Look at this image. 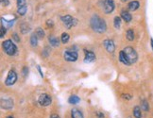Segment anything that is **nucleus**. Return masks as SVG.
Instances as JSON below:
<instances>
[{"label":"nucleus","mask_w":153,"mask_h":118,"mask_svg":"<svg viewBox=\"0 0 153 118\" xmlns=\"http://www.w3.org/2000/svg\"><path fill=\"white\" fill-rule=\"evenodd\" d=\"M48 41H49V44L54 46V47H57V46H59V41L57 37H55V36H49L48 37Z\"/></svg>","instance_id":"16"},{"label":"nucleus","mask_w":153,"mask_h":118,"mask_svg":"<svg viewBox=\"0 0 153 118\" xmlns=\"http://www.w3.org/2000/svg\"><path fill=\"white\" fill-rule=\"evenodd\" d=\"M38 102H39V104L41 105V106L47 107L51 104V102H52V98H51V96L47 94H42L39 96Z\"/></svg>","instance_id":"4"},{"label":"nucleus","mask_w":153,"mask_h":118,"mask_svg":"<svg viewBox=\"0 0 153 118\" xmlns=\"http://www.w3.org/2000/svg\"><path fill=\"white\" fill-rule=\"evenodd\" d=\"M50 118H59V116L58 114H56V113H53V114H51Z\"/></svg>","instance_id":"37"},{"label":"nucleus","mask_w":153,"mask_h":118,"mask_svg":"<svg viewBox=\"0 0 153 118\" xmlns=\"http://www.w3.org/2000/svg\"><path fill=\"white\" fill-rule=\"evenodd\" d=\"M25 6V0H17V7L21 8Z\"/></svg>","instance_id":"28"},{"label":"nucleus","mask_w":153,"mask_h":118,"mask_svg":"<svg viewBox=\"0 0 153 118\" xmlns=\"http://www.w3.org/2000/svg\"><path fill=\"white\" fill-rule=\"evenodd\" d=\"M114 1L113 0H105L104 1V4H103V11L105 13H112L114 10Z\"/></svg>","instance_id":"8"},{"label":"nucleus","mask_w":153,"mask_h":118,"mask_svg":"<svg viewBox=\"0 0 153 118\" xmlns=\"http://www.w3.org/2000/svg\"><path fill=\"white\" fill-rule=\"evenodd\" d=\"M62 23L65 25V27L69 29L71 28H73L74 26H76V20L74 19L73 17H72L71 15H65V16H62V17L61 18Z\"/></svg>","instance_id":"5"},{"label":"nucleus","mask_w":153,"mask_h":118,"mask_svg":"<svg viewBox=\"0 0 153 118\" xmlns=\"http://www.w3.org/2000/svg\"><path fill=\"white\" fill-rule=\"evenodd\" d=\"M1 108L5 110H11L13 108V100L11 98H6L1 100Z\"/></svg>","instance_id":"10"},{"label":"nucleus","mask_w":153,"mask_h":118,"mask_svg":"<svg viewBox=\"0 0 153 118\" xmlns=\"http://www.w3.org/2000/svg\"><path fill=\"white\" fill-rule=\"evenodd\" d=\"M6 118H14V117L11 116V115H10V116H8V117H6Z\"/></svg>","instance_id":"39"},{"label":"nucleus","mask_w":153,"mask_h":118,"mask_svg":"<svg viewBox=\"0 0 153 118\" xmlns=\"http://www.w3.org/2000/svg\"><path fill=\"white\" fill-rule=\"evenodd\" d=\"M14 23V20H11V21H8L6 19H4L3 17L1 18V26H3L4 28H11L12 25H13Z\"/></svg>","instance_id":"17"},{"label":"nucleus","mask_w":153,"mask_h":118,"mask_svg":"<svg viewBox=\"0 0 153 118\" xmlns=\"http://www.w3.org/2000/svg\"><path fill=\"white\" fill-rule=\"evenodd\" d=\"M133 116L135 118H142V112L141 108L139 106H135L133 108Z\"/></svg>","instance_id":"18"},{"label":"nucleus","mask_w":153,"mask_h":118,"mask_svg":"<svg viewBox=\"0 0 153 118\" xmlns=\"http://www.w3.org/2000/svg\"><path fill=\"white\" fill-rule=\"evenodd\" d=\"M90 25L93 30L97 33H103L107 29V24H106L104 19H102L96 14H93L90 20Z\"/></svg>","instance_id":"1"},{"label":"nucleus","mask_w":153,"mask_h":118,"mask_svg":"<svg viewBox=\"0 0 153 118\" xmlns=\"http://www.w3.org/2000/svg\"><path fill=\"white\" fill-rule=\"evenodd\" d=\"M37 42H38V37L36 36L35 33H34L30 37V45L33 47H35V46H37Z\"/></svg>","instance_id":"23"},{"label":"nucleus","mask_w":153,"mask_h":118,"mask_svg":"<svg viewBox=\"0 0 153 118\" xmlns=\"http://www.w3.org/2000/svg\"><path fill=\"white\" fill-rule=\"evenodd\" d=\"M121 18L125 21V22L129 23L131 21V19H132V16H131V14L130 13V12H127L126 11H121Z\"/></svg>","instance_id":"12"},{"label":"nucleus","mask_w":153,"mask_h":118,"mask_svg":"<svg viewBox=\"0 0 153 118\" xmlns=\"http://www.w3.org/2000/svg\"><path fill=\"white\" fill-rule=\"evenodd\" d=\"M12 39H13V41H15L16 43H19L20 42V38L18 37L17 33H13V34H12Z\"/></svg>","instance_id":"29"},{"label":"nucleus","mask_w":153,"mask_h":118,"mask_svg":"<svg viewBox=\"0 0 153 118\" xmlns=\"http://www.w3.org/2000/svg\"><path fill=\"white\" fill-rule=\"evenodd\" d=\"M3 49L8 55L13 56L17 52V47L11 40H6L3 42Z\"/></svg>","instance_id":"3"},{"label":"nucleus","mask_w":153,"mask_h":118,"mask_svg":"<svg viewBox=\"0 0 153 118\" xmlns=\"http://www.w3.org/2000/svg\"><path fill=\"white\" fill-rule=\"evenodd\" d=\"M17 81V74L14 70H11L8 74V77L5 81V84L7 86H12Z\"/></svg>","instance_id":"6"},{"label":"nucleus","mask_w":153,"mask_h":118,"mask_svg":"<svg viewBox=\"0 0 153 118\" xmlns=\"http://www.w3.org/2000/svg\"><path fill=\"white\" fill-rule=\"evenodd\" d=\"M113 25H114V28H120V26H121V18L119 17V16H116V17H114Z\"/></svg>","instance_id":"25"},{"label":"nucleus","mask_w":153,"mask_h":118,"mask_svg":"<svg viewBox=\"0 0 153 118\" xmlns=\"http://www.w3.org/2000/svg\"><path fill=\"white\" fill-rule=\"evenodd\" d=\"M103 45H104L105 49L107 50L109 53H113L114 50H115V45H114V43L112 40H110V39L104 40Z\"/></svg>","instance_id":"9"},{"label":"nucleus","mask_w":153,"mask_h":118,"mask_svg":"<svg viewBox=\"0 0 153 118\" xmlns=\"http://www.w3.org/2000/svg\"><path fill=\"white\" fill-rule=\"evenodd\" d=\"M21 28V32H22L23 34H25V33H28L29 30H30V28H29L28 25L25 24V23L21 25V28Z\"/></svg>","instance_id":"21"},{"label":"nucleus","mask_w":153,"mask_h":118,"mask_svg":"<svg viewBox=\"0 0 153 118\" xmlns=\"http://www.w3.org/2000/svg\"><path fill=\"white\" fill-rule=\"evenodd\" d=\"M139 6H140V3L138 2V1H131V2H130L129 3V5H127V8H129V10L130 11H136L139 8Z\"/></svg>","instance_id":"15"},{"label":"nucleus","mask_w":153,"mask_h":118,"mask_svg":"<svg viewBox=\"0 0 153 118\" xmlns=\"http://www.w3.org/2000/svg\"><path fill=\"white\" fill-rule=\"evenodd\" d=\"M35 34L38 37V39H42L45 37V31L42 30V28H37L35 30Z\"/></svg>","instance_id":"20"},{"label":"nucleus","mask_w":153,"mask_h":118,"mask_svg":"<svg viewBox=\"0 0 153 118\" xmlns=\"http://www.w3.org/2000/svg\"><path fill=\"white\" fill-rule=\"evenodd\" d=\"M96 115L97 116H98V118H104L105 116H104V114H103V113H101V112H96Z\"/></svg>","instance_id":"35"},{"label":"nucleus","mask_w":153,"mask_h":118,"mask_svg":"<svg viewBox=\"0 0 153 118\" xmlns=\"http://www.w3.org/2000/svg\"><path fill=\"white\" fill-rule=\"evenodd\" d=\"M126 36H127V39L129 41H133L134 40V32L132 29H129L126 33Z\"/></svg>","instance_id":"22"},{"label":"nucleus","mask_w":153,"mask_h":118,"mask_svg":"<svg viewBox=\"0 0 153 118\" xmlns=\"http://www.w3.org/2000/svg\"><path fill=\"white\" fill-rule=\"evenodd\" d=\"M141 109L144 112H147L148 110H149V106H148V103L147 100H143L142 101V106H141Z\"/></svg>","instance_id":"27"},{"label":"nucleus","mask_w":153,"mask_h":118,"mask_svg":"<svg viewBox=\"0 0 153 118\" xmlns=\"http://www.w3.org/2000/svg\"><path fill=\"white\" fill-rule=\"evenodd\" d=\"M28 67H24V68H23V75L25 77V76L28 75Z\"/></svg>","instance_id":"34"},{"label":"nucleus","mask_w":153,"mask_h":118,"mask_svg":"<svg viewBox=\"0 0 153 118\" xmlns=\"http://www.w3.org/2000/svg\"><path fill=\"white\" fill-rule=\"evenodd\" d=\"M71 117L72 118H84L83 113L78 109H73L71 111Z\"/></svg>","instance_id":"14"},{"label":"nucleus","mask_w":153,"mask_h":118,"mask_svg":"<svg viewBox=\"0 0 153 118\" xmlns=\"http://www.w3.org/2000/svg\"><path fill=\"white\" fill-rule=\"evenodd\" d=\"M122 98H124V99L130 100V99H131V95H129V94H124V95H122Z\"/></svg>","instance_id":"31"},{"label":"nucleus","mask_w":153,"mask_h":118,"mask_svg":"<svg viewBox=\"0 0 153 118\" xmlns=\"http://www.w3.org/2000/svg\"><path fill=\"white\" fill-rule=\"evenodd\" d=\"M69 39H70V36H69V34H68V33H62V38H61V40H62V44H66V43H68V41H69Z\"/></svg>","instance_id":"24"},{"label":"nucleus","mask_w":153,"mask_h":118,"mask_svg":"<svg viewBox=\"0 0 153 118\" xmlns=\"http://www.w3.org/2000/svg\"><path fill=\"white\" fill-rule=\"evenodd\" d=\"M10 4V0H1V5L2 6H8Z\"/></svg>","instance_id":"32"},{"label":"nucleus","mask_w":153,"mask_h":118,"mask_svg":"<svg viewBox=\"0 0 153 118\" xmlns=\"http://www.w3.org/2000/svg\"><path fill=\"white\" fill-rule=\"evenodd\" d=\"M150 43H151V46H152V49H153V39L150 40Z\"/></svg>","instance_id":"38"},{"label":"nucleus","mask_w":153,"mask_h":118,"mask_svg":"<svg viewBox=\"0 0 153 118\" xmlns=\"http://www.w3.org/2000/svg\"><path fill=\"white\" fill-rule=\"evenodd\" d=\"M37 69H38V71H39V73H40V75H41V77H44V74H42V70H41V67H40L39 65L37 66Z\"/></svg>","instance_id":"36"},{"label":"nucleus","mask_w":153,"mask_h":118,"mask_svg":"<svg viewBox=\"0 0 153 118\" xmlns=\"http://www.w3.org/2000/svg\"><path fill=\"white\" fill-rule=\"evenodd\" d=\"M123 51H124L127 61H129L130 64L136 62V61H137V59H138V55L133 47H131V46H127V47L123 49Z\"/></svg>","instance_id":"2"},{"label":"nucleus","mask_w":153,"mask_h":118,"mask_svg":"<svg viewBox=\"0 0 153 118\" xmlns=\"http://www.w3.org/2000/svg\"><path fill=\"white\" fill-rule=\"evenodd\" d=\"M121 1H122V2H127V0H121Z\"/></svg>","instance_id":"40"},{"label":"nucleus","mask_w":153,"mask_h":118,"mask_svg":"<svg viewBox=\"0 0 153 118\" xmlns=\"http://www.w3.org/2000/svg\"><path fill=\"white\" fill-rule=\"evenodd\" d=\"M119 61H120L123 64H125V65H127V66H130V64L129 62V61H127V59L126 57V55L124 53V51H120V53H119Z\"/></svg>","instance_id":"13"},{"label":"nucleus","mask_w":153,"mask_h":118,"mask_svg":"<svg viewBox=\"0 0 153 118\" xmlns=\"http://www.w3.org/2000/svg\"><path fill=\"white\" fill-rule=\"evenodd\" d=\"M84 53H85V58H84V62H92L96 60V55L92 51H88V50L84 49Z\"/></svg>","instance_id":"11"},{"label":"nucleus","mask_w":153,"mask_h":118,"mask_svg":"<svg viewBox=\"0 0 153 118\" xmlns=\"http://www.w3.org/2000/svg\"><path fill=\"white\" fill-rule=\"evenodd\" d=\"M79 101H80V98L78 95H71L69 99H68V102L70 104H78Z\"/></svg>","instance_id":"19"},{"label":"nucleus","mask_w":153,"mask_h":118,"mask_svg":"<svg viewBox=\"0 0 153 118\" xmlns=\"http://www.w3.org/2000/svg\"><path fill=\"white\" fill-rule=\"evenodd\" d=\"M65 61H76L79 58V54L76 51H72V50H66L63 54Z\"/></svg>","instance_id":"7"},{"label":"nucleus","mask_w":153,"mask_h":118,"mask_svg":"<svg viewBox=\"0 0 153 118\" xmlns=\"http://www.w3.org/2000/svg\"><path fill=\"white\" fill-rule=\"evenodd\" d=\"M6 34V28H4L3 26H1V33H0V37L3 38Z\"/></svg>","instance_id":"30"},{"label":"nucleus","mask_w":153,"mask_h":118,"mask_svg":"<svg viewBox=\"0 0 153 118\" xmlns=\"http://www.w3.org/2000/svg\"><path fill=\"white\" fill-rule=\"evenodd\" d=\"M129 118H130V117H129Z\"/></svg>","instance_id":"41"},{"label":"nucleus","mask_w":153,"mask_h":118,"mask_svg":"<svg viewBox=\"0 0 153 118\" xmlns=\"http://www.w3.org/2000/svg\"><path fill=\"white\" fill-rule=\"evenodd\" d=\"M28 11V7L27 5L24 6V7H21V8H18V10H17V12H18V14L21 15V16H23L25 14V12H27Z\"/></svg>","instance_id":"26"},{"label":"nucleus","mask_w":153,"mask_h":118,"mask_svg":"<svg viewBox=\"0 0 153 118\" xmlns=\"http://www.w3.org/2000/svg\"><path fill=\"white\" fill-rule=\"evenodd\" d=\"M46 25H47V26L50 27V28H52V27L54 26V24H53V22H52V20H47V21H46Z\"/></svg>","instance_id":"33"}]
</instances>
